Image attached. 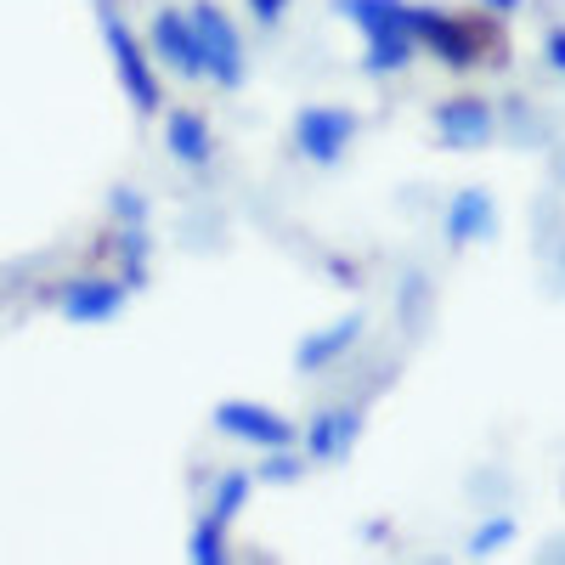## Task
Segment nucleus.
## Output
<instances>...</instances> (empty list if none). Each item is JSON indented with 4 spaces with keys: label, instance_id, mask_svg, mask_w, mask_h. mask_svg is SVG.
Listing matches in <instances>:
<instances>
[{
    "label": "nucleus",
    "instance_id": "obj_1",
    "mask_svg": "<svg viewBox=\"0 0 565 565\" xmlns=\"http://www.w3.org/2000/svg\"><path fill=\"white\" fill-rule=\"evenodd\" d=\"M407 29H413V45H424L452 74L509 57V23L487 7H413Z\"/></svg>",
    "mask_w": 565,
    "mask_h": 565
},
{
    "label": "nucleus",
    "instance_id": "obj_2",
    "mask_svg": "<svg viewBox=\"0 0 565 565\" xmlns=\"http://www.w3.org/2000/svg\"><path fill=\"white\" fill-rule=\"evenodd\" d=\"M334 7L356 23L362 34V68L373 79H391L396 68L413 63V29H407V12H413V0H334Z\"/></svg>",
    "mask_w": 565,
    "mask_h": 565
},
{
    "label": "nucleus",
    "instance_id": "obj_3",
    "mask_svg": "<svg viewBox=\"0 0 565 565\" xmlns=\"http://www.w3.org/2000/svg\"><path fill=\"white\" fill-rule=\"evenodd\" d=\"M362 130V114L356 108H340V103H311L295 114V148L306 164L317 170H334L345 153H351V141Z\"/></svg>",
    "mask_w": 565,
    "mask_h": 565
},
{
    "label": "nucleus",
    "instance_id": "obj_4",
    "mask_svg": "<svg viewBox=\"0 0 565 565\" xmlns=\"http://www.w3.org/2000/svg\"><path fill=\"white\" fill-rule=\"evenodd\" d=\"M103 34H108V52H114V68H119V85H125V97L136 103V114H159L164 108V85L159 74L148 68V52L136 45V29L103 0Z\"/></svg>",
    "mask_w": 565,
    "mask_h": 565
},
{
    "label": "nucleus",
    "instance_id": "obj_5",
    "mask_svg": "<svg viewBox=\"0 0 565 565\" xmlns=\"http://www.w3.org/2000/svg\"><path fill=\"white\" fill-rule=\"evenodd\" d=\"M193 29H199V52H204V79H215L221 90H238L244 85V34L232 29V18L215 0L193 7Z\"/></svg>",
    "mask_w": 565,
    "mask_h": 565
},
{
    "label": "nucleus",
    "instance_id": "obj_6",
    "mask_svg": "<svg viewBox=\"0 0 565 565\" xmlns=\"http://www.w3.org/2000/svg\"><path fill=\"white\" fill-rule=\"evenodd\" d=\"M215 430L244 441V447H300V424L289 413H271L260 402H221L215 407Z\"/></svg>",
    "mask_w": 565,
    "mask_h": 565
},
{
    "label": "nucleus",
    "instance_id": "obj_7",
    "mask_svg": "<svg viewBox=\"0 0 565 565\" xmlns=\"http://www.w3.org/2000/svg\"><path fill=\"white\" fill-rule=\"evenodd\" d=\"M153 40V57L181 74V79H204V52H199V29H193V12H181V7H164L148 29Z\"/></svg>",
    "mask_w": 565,
    "mask_h": 565
},
{
    "label": "nucleus",
    "instance_id": "obj_8",
    "mask_svg": "<svg viewBox=\"0 0 565 565\" xmlns=\"http://www.w3.org/2000/svg\"><path fill=\"white\" fill-rule=\"evenodd\" d=\"M356 436H362V407L345 402V407H322L300 430V447H306L311 463H334V458H345L356 447Z\"/></svg>",
    "mask_w": 565,
    "mask_h": 565
},
{
    "label": "nucleus",
    "instance_id": "obj_9",
    "mask_svg": "<svg viewBox=\"0 0 565 565\" xmlns=\"http://www.w3.org/2000/svg\"><path fill=\"white\" fill-rule=\"evenodd\" d=\"M436 136L452 148H487L498 136V108L487 97H447L436 108Z\"/></svg>",
    "mask_w": 565,
    "mask_h": 565
},
{
    "label": "nucleus",
    "instance_id": "obj_10",
    "mask_svg": "<svg viewBox=\"0 0 565 565\" xmlns=\"http://www.w3.org/2000/svg\"><path fill=\"white\" fill-rule=\"evenodd\" d=\"M125 295H130V282H119V277H79L57 295V306L68 322H108L125 311Z\"/></svg>",
    "mask_w": 565,
    "mask_h": 565
},
{
    "label": "nucleus",
    "instance_id": "obj_11",
    "mask_svg": "<svg viewBox=\"0 0 565 565\" xmlns=\"http://www.w3.org/2000/svg\"><path fill=\"white\" fill-rule=\"evenodd\" d=\"M492 232H498L492 193H487V186H458L452 204H447V244L452 249H469V244H487Z\"/></svg>",
    "mask_w": 565,
    "mask_h": 565
},
{
    "label": "nucleus",
    "instance_id": "obj_12",
    "mask_svg": "<svg viewBox=\"0 0 565 565\" xmlns=\"http://www.w3.org/2000/svg\"><path fill=\"white\" fill-rule=\"evenodd\" d=\"M362 334H367V317H362V311H351V317H340L334 328L311 334V340L295 351V367H300V373H322V367H334V362H345V356L362 345Z\"/></svg>",
    "mask_w": 565,
    "mask_h": 565
},
{
    "label": "nucleus",
    "instance_id": "obj_13",
    "mask_svg": "<svg viewBox=\"0 0 565 565\" xmlns=\"http://www.w3.org/2000/svg\"><path fill=\"white\" fill-rule=\"evenodd\" d=\"M164 141H170V153L186 170H210L215 164V136H210V119L199 108H175L164 119Z\"/></svg>",
    "mask_w": 565,
    "mask_h": 565
},
{
    "label": "nucleus",
    "instance_id": "obj_14",
    "mask_svg": "<svg viewBox=\"0 0 565 565\" xmlns=\"http://www.w3.org/2000/svg\"><path fill=\"white\" fill-rule=\"evenodd\" d=\"M226 532H232V521H221V514L210 509L204 521L193 526V537H186V554H193L199 565H221L226 559Z\"/></svg>",
    "mask_w": 565,
    "mask_h": 565
},
{
    "label": "nucleus",
    "instance_id": "obj_15",
    "mask_svg": "<svg viewBox=\"0 0 565 565\" xmlns=\"http://www.w3.org/2000/svg\"><path fill=\"white\" fill-rule=\"evenodd\" d=\"M249 492H255V476H249V469H226V476H221V487H215V514H221V521H238V514H244V503H249Z\"/></svg>",
    "mask_w": 565,
    "mask_h": 565
},
{
    "label": "nucleus",
    "instance_id": "obj_16",
    "mask_svg": "<svg viewBox=\"0 0 565 565\" xmlns=\"http://www.w3.org/2000/svg\"><path fill=\"white\" fill-rule=\"evenodd\" d=\"M543 63H548V74H559V79H565V23L543 29Z\"/></svg>",
    "mask_w": 565,
    "mask_h": 565
},
{
    "label": "nucleus",
    "instance_id": "obj_17",
    "mask_svg": "<svg viewBox=\"0 0 565 565\" xmlns=\"http://www.w3.org/2000/svg\"><path fill=\"white\" fill-rule=\"evenodd\" d=\"M509 532H514V521H503V514H498V521H487V532L469 537V554H487L492 543H509Z\"/></svg>",
    "mask_w": 565,
    "mask_h": 565
},
{
    "label": "nucleus",
    "instance_id": "obj_18",
    "mask_svg": "<svg viewBox=\"0 0 565 565\" xmlns=\"http://www.w3.org/2000/svg\"><path fill=\"white\" fill-rule=\"evenodd\" d=\"M249 12H255V23H260V29H277V23H282V12H289V0H249Z\"/></svg>",
    "mask_w": 565,
    "mask_h": 565
}]
</instances>
